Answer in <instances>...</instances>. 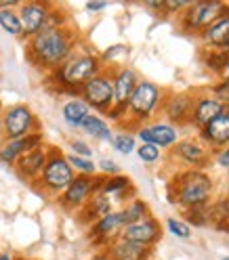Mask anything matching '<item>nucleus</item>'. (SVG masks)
I'll use <instances>...</instances> for the list:
<instances>
[{
    "instance_id": "f257e3e1",
    "label": "nucleus",
    "mask_w": 229,
    "mask_h": 260,
    "mask_svg": "<svg viewBox=\"0 0 229 260\" xmlns=\"http://www.w3.org/2000/svg\"><path fill=\"white\" fill-rule=\"evenodd\" d=\"M74 34L68 27H44L30 38L27 57L42 70L55 72L74 55Z\"/></svg>"
},
{
    "instance_id": "f03ea898",
    "label": "nucleus",
    "mask_w": 229,
    "mask_h": 260,
    "mask_svg": "<svg viewBox=\"0 0 229 260\" xmlns=\"http://www.w3.org/2000/svg\"><path fill=\"white\" fill-rule=\"evenodd\" d=\"M212 193V178L202 170H187L175 176L170 183L168 198L173 204H181L185 210L208 204V198Z\"/></svg>"
},
{
    "instance_id": "7ed1b4c3",
    "label": "nucleus",
    "mask_w": 229,
    "mask_h": 260,
    "mask_svg": "<svg viewBox=\"0 0 229 260\" xmlns=\"http://www.w3.org/2000/svg\"><path fill=\"white\" fill-rule=\"evenodd\" d=\"M99 72H101V59L97 55L84 53V55H72L53 72V78L63 90L80 94V88Z\"/></svg>"
},
{
    "instance_id": "20e7f679",
    "label": "nucleus",
    "mask_w": 229,
    "mask_h": 260,
    "mask_svg": "<svg viewBox=\"0 0 229 260\" xmlns=\"http://www.w3.org/2000/svg\"><path fill=\"white\" fill-rule=\"evenodd\" d=\"M74 170L72 166L68 164L65 155L59 151V149H51L46 155V164H44V170L40 174V178L36 183H40V187L46 191V193H63L68 189V185L74 181Z\"/></svg>"
},
{
    "instance_id": "39448f33",
    "label": "nucleus",
    "mask_w": 229,
    "mask_h": 260,
    "mask_svg": "<svg viewBox=\"0 0 229 260\" xmlns=\"http://www.w3.org/2000/svg\"><path fill=\"white\" fill-rule=\"evenodd\" d=\"M229 11V7L219 0H206V3H191L187 11L181 15V27L187 34H202V31L215 23L219 17Z\"/></svg>"
},
{
    "instance_id": "423d86ee",
    "label": "nucleus",
    "mask_w": 229,
    "mask_h": 260,
    "mask_svg": "<svg viewBox=\"0 0 229 260\" xmlns=\"http://www.w3.org/2000/svg\"><path fill=\"white\" fill-rule=\"evenodd\" d=\"M162 103V90L154 82H139L126 103V113H130L137 122L152 118V113Z\"/></svg>"
},
{
    "instance_id": "0eeeda50",
    "label": "nucleus",
    "mask_w": 229,
    "mask_h": 260,
    "mask_svg": "<svg viewBox=\"0 0 229 260\" xmlns=\"http://www.w3.org/2000/svg\"><path fill=\"white\" fill-rule=\"evenodd\" d=\"M3 133L7 141L38 133V120L27 105H13L3 113Z\"/></svg>"
},
{
    "instance_id": "6e6552de",
    "label": "nucleus",
    "mask_w": 229,
    "mask_h": 260,
    "mask_svg": "<svg viewBox=\"0 0 229 260\" xmlns=\"http://www.w3.org/2000/svg\"><path fill=\"white\" fill-rule=\"evenodd\" d=\"M80 94H82V101L101 111L107 113L113 107V84H111V76L105 72H99L95 78H91L89 82L80 88Z\"/></svg>"
},
{
    "instance_id": "1a4fd4ad",
    "label": "nucleus",
    "mask_w": 229,
    "mask_h": 260,
    "mask_svg": "<svg viewBox=\"0 0 229 260\" xmlns=\"http://www.w3.org/2000/svg\"><path fill=\"white\" fill-rule=\"evenodd\" d=\"M51 11H53L51 3H21L17 15L21 21L23 36L32 38V36H36L40 29H44Z\"/></svg>"
},
{
    "instance_id": "9d476101",
    "label": "nucleus",
    "mask_w": 229,
    "mask_h": 260,
    "mask_svg": "<svg viewBox=\"0 0 229 260\" xmlns=\"http://www.w3.org/2000/svg\"><path fill=\"white\" fill-rule=\"evenodd\" d=\"M160 237H162V226L152 216H147V218H143L139 222L122 226V233H120V239L133 241V243L147 246V248H152V243H156Z\"/></svg>"
},
{
    "instance_id": "9b49d317",
    "label": "nucleus",
    "mask_w": 229,
    "mask_h": 260,
    "mask_svg": "<svg viewBox=\"0 0 229 260\" xmlns=\"http://www.w3.org/2000/svg\"><path fill=\"white\" fill-rule=\"evenodd\" d=\"M91 198H93V176L78 174L68 185V189L61 193L59 202H61L63 208H68V210H78V208H82Z\"/></svg>"
},
{
    "instance_id": "f8f14e48",
    "label": "nucleus",
    "mask_w": 229,
    "mask_h": 260,
    "mask_svg": "<svg viewBox=\"0 0 229 260\" xmlns=\"http://www.w3.org/2000/svg\"><path fill=\"white\" fill-rule=\"evenodd\" d=\"M122 218L120 212H109L105 216H101L99 220H95L91 226V239L97 246H107V243H113L120 233H122Z\"/></svg>"
},
{
    "instance_id": "ddd939ff",
    "label": "nucleus",
    "mask_w": 229,
    "mask_h": 260,
    "mask_svg": "<svg viewBox=\"0 0 229 260\" xmlns=\"http://www.w3.org/2000/svg\"><path fill=\"white\" fill-rule=\"evenodd\" d=\"M111 84H113V107H124L133 94L135 86L139 84L137 74L130 68H118L111 74Z\"/></svg>"
},
{
    "instance_id": "4468645a",
    "label": "nucleus",
    "mask_w": 229,
    "mask_h": 260,
    "mask_svg": "<svg viewBox=\"0 0 229 260\" xmlns=\"http://www.w3.org/2000/svg\"><path fill=\"white\" fill-rule=\"evenodd\" d=\"M137 137L147 143V145H156V147H170V145H177V139H179V133L177 128L170 126V124H150V126H141L137 130Z\"/></svg>"
},
{
    "instance_id": "2eb2a0df",
    "label": "nucleus",
    "mask_w": 229,
    "mask_h": 260,
    "mask_svg": "<svg viewBox=\"0 0 229 260\" xmlns=\"http://www.w3.org/2000/svg\"><path fill=\"white\" fill-rule=\"evenodd\" d=\"M38 147H42V133H34V135L23 137V139L7 141L3 147H0V161H5V164H15L23 153H27L32 149H38Z\"/></svg>"
},
{
    "instance_id": "dca6fc26",
    "label": "nucleus",
    "mask_w": 229,
    "mask_h": 260,
    "mask_svg": "<svg viewBox=\"0 0 229 260\" xmlns=\"http://www.w3.org/2000/svg\"><path fill=\"white\" fill-rule=\"evenodd\" d=\"M200 130L202 141H206L210 147H229V107Z\"/></svg>"
},
{
    "instance_id": "f3484780",
    "label": "nucleus",
    "mask_w": 229,
    "mask_h": 260,
    "mask_svg": "<svg viewBox=\"0 0 229 260\" xmlns=\"http://www.w3.org/2000/svg\"><path fill=\"white\" fill-rule=\"evenodd\" d=\"M46 155H48V151L44 147H38V149H32V151L23 153L17 161H15L17 174L21 178H27V181H38L42 170H44V164H46Z\"/></svg>"
},
{
    "instance_id": "a211bd4d",
    "label": "nucleus",
    "mask_w": 229,
    "mask_h": 260,
    "mask_svg": "<svg viewBox=\"0 0 229 260\" xmlns=\"http://www.w3.org/2000/svg\"><path fill=\"white\" fill-rule=\"evenodd\" d=\"M223 111H225V105H221L217 99H212V96H195L189 122L195 124L198 128H204L208 122H212Z\"/></svg>"
},
{
    "instance_id": "6ab92c4d",
    "label": "nucleus",
    "mask_w": 229,
    "mask_h": 260,
    "mask_svg": "<svg viewBox=\"0 0 229 260\" xmlns=\"http://www.w3.org/2000/svg\"><path fill=\"white\" fill-rule=\"evenodd\" d=\"M193 103H195V96H189V94H173L170 99L164 101V107H162V109H164V116L170 122L185 124L191 118Z\"/></svg>"
},
{
    "instance_id": "aec40b11",
    "label": "nucleus",
    "mask_w": 229,
    "mask_h": 260,
    "mask_svg": "<svg viewBox=\"0 0 229 260\" xmlns=\"http://www.w3.org/2000/svg\"><path fill=\"white\" fill-rule=\"evenodd\" d=\"M109 256L111 260H150L152 248L139 246V243L126 241V239H116L109 246Z\"/></svg>"
},
{
    "instance_id": "412c9836",
    "label": "nucleus",
    "mask_w": 229,
    "mask_h": 260,
    "mask_svg": "<svg viewBox=\"0 0 229 260\" xmlns=\"http://www.w3.org/2000/svg\"><path fill=\"white\" fill-rule=\"evenodd\" d=\"M175 155H179L183 161H187L191 166H202L208 159V149L204 145H200L198 141L185 139V141H179L175 145Z\"/></svg>"
},
{
    "instance_id": "4be33fe9",
    "label": "nucleus",
    "mask_w": 229,
    "mask_h": 260,
    "mask_svg": "<svg viewBox=\"0 0 229 260\" xmlns=\"http://www.w3.org/2000/svg\"><path fill=\"white\" fill-rule=\"evenodd\" d=\"M202 40L212 46V48H221L225 44V40L229 38V11L223 15V17H219L215 23H210L204 31H202Z\"/></svg>"
},
{
    "instance_id": "5701e85b",
    "label": "nucleus",
    "mask_w": 229,
    "mask_h": 260,
    "mask_svg": "<svg viewBox=\"0 0 229 260\" xmlns=\"http://www.w3.org/2000/svg\"><path fill=\"white\" fill-rule=\"evenodd\" d=\"M111 212V200L107 198V195H101V193H95L93 198L82 206V220L87 222H95L99 220L101 216L109 214Z\"/></svg>"
},
{
    "instance_id": "b1692460",
    "label": "nucleus",
    "mask_w": 229,
    "mask_h": 260,
    "mask_svg": "<svg viewBox=\"0 0 229 260\" xmlns=\"http://www.w3.org/2000/svg\"><path fill=\"white\" fill-rule=\"evenodd\" d=\"M61 116H63L65 124H70L72 128H82L84 120L91 116V107L82 99H72L63 105Z\"/></svg>"
},
{
    "instance_id": "393cba45",
    "label": "nucleus",
    "mask_w": 229,
    "mask_h": 260,
    "mask_svg": "<svg viewBox=\"0 0 229 260\" xmlns=\"http://www.w3.org/2000/svg\"><path fill=\"white\" fill-rule=\"evenodd\" d=\"M126 191H128V193H133L135 189H133V181H130L128 176H122V174L105 176V178H103V183H101V189H99L101 195H107V198H109V195H118L120 200L126 195Z\"/></svg>"
},
{
    "instance_id": "a878e982",
    "label": "nucleus",
    "mask_w": 229,
    "mask_h": 260,
    "mask_svg": "<svg viewBox=\"0 0 229 260\" xmlns=\"http://www.w3.org/2000/svg\"><path fill=\"white\" fill-rule=\"evenodd\" d=\"M150 216V206H147L143 200H130L122 210H120V218H122V224H133V222H139L143 218Z\"/></svg>"
},
{
    "instance_id": "bb28decb",
    "label": "nucleus",
    "mask_w": 229,
    "mask_h": 260,
    "mask_svg": "<svg viewBox=\"0 0 229 260\" xmlns=\"http://www.w3.org/2000/svg\"><path fill=\"white\" fill-rule=\"evenodd\" d=\"M82 130H84L87 135H91V137H95V139H99V141H111V139H113V135H111L109 126L105 124V120L99 118V116H93V113L84 120Z\"/></svg>"
},
{
    "instance_id": "cd10ccee",
    "label": "nucleus",
    "mask_w": 229,
    "mask_h": 260,
    "mask_svg": "<svg viewBox=\"0 0 229 260\" xmlns=\"http://www.w3.org/2000/svg\"><path fill=\"white\" fill-rule=\"evenodd\" d=\"M0 27H3L11 36H23L19 15H17V11H13V9L0 11Z\"/></svg>"
},
{
    "instance_id": "c85d7f7f",
    "label": "nucleus",
    "mask_w": 229,
    "mask_h": 260,
    "mask_svg": "<svg viewBox=\"0 0 229 260\" xmlns=\"http://www.w3.org/2000/svg\"><path fill=\"white\" fill-rule=\"evenodd\" d=\"M65 159H68V164L72 166V170H76L78 174H84V176H95L97 172V166L93 164L91 159H84V157H78V155H65Z\"/></svg>"
},
{
    "instance_id": "c756f323",
    "label": "nucleus",
    "mask_w": 229,
    "mask_h": 260,
    "mask_svg": "<svg viewBox=\"0 0 229 260\" xmlns=\"http://www.w3.org/2000/svg\"><path fill=\"white\" fill-rule=\"evenodd\" d=\"M227 59H229V57H227L225 53L217 51V48H210V53L204 57V65H206L210 72H217V74L221 76V72H223V68H225Z\"/></svg>"
},
{
    "instance_id": "7c9ffc66",
    "label": "nucleus",
    "mask_w": 229,
    "mask_h": 260,
    "mask_svg": "<svg viewBox=\"0 0 229 260\" xmlns=\"http://www.w3.org/2000/svg\"><path fill=\"white\" fill-rule=\"evenodd\" d=\"M185 214H187V220L193 222V226H204L210 222L208 220V204L189 208V210H185Z\"/></svg>"
},
{
    "instance_id": "2f4dec72",
    "label": "nucleus",
    "mask_w": 229,
    "mask_h": 260,
    "mask_svg": "<svg viewBox=\"0 0 229 260\" xmlns=\"http://www.w3.org/2000/svg\"><path fill=\"white\" fill-rule=\"evenodd\" d=\"M113 143V147H116V151L128 155V153H133L135 151V137L133 135H126V133H120L111 139Z\"/></svg>"
},
{
    "instance_id": "473e14b6",
    "label": "nucleus",
    "mask_w": 229,
    "mask_h": 260,
    "mask_svg": "<svg viewBox=\"0 0 229 260\" xmlns=\"http://www.w3.org/2000/svg\"><path fill=\"white\" fill-rule=\"evenodd\" d=\"M166 226H168V231H170L175 237H179V239H189V235H191L189 224L183 222V220H179V218H175V216H170V218L166 220Z\"/></svg>"
},
{
    "instance_id": "72a5a7b5",
    "label": "nucleus",
    "mask_w": 229,
    "mask_h": 260,
    "mask_svg": "<svg viewBox=\"0 0 229 260\" xmlns=\"http://www.w3.org/2000/svg\"><path fill=\"white\" fill-rule=\"evenodd\" d=\"M137 155L141 161H147V164H154V161L160 159V149L156 147V145H147L143 143L141 147H137Z\"/></svg>"
},
{
    "instance_id": "f704fd0d",
    "label": "nucleus",
    "mask_w": 229,
    "mask_h": 260,
    "mask_svg": "<svg viewBox=\"0 0 229 260\" xmlns=\"http://www.w3.org/2000/svg\"><path fill=\"white\" fill-rule=\"evenodd\" d=\"M212 99H217L221 105L229 107V82L227 80H221L217 86H212Z\"/></svg>"
},
{
    "instance_id": "c9c22d12",
    "label": "nucleus",
    "mask_w": 229,
    "mask_h": 260,
    "mask_svg": "<svg viewBox=\"0 0 229 260\" xmlns=\"http://www.w3.org/2000/svg\"><path fill=\"white\" fill-rule=\"evenodd\" d=\"M70 149H72V155L84 157V159H91V155H93V149L89 147L87 143H82V141H72L70 143Z\"/></svg>"
},
{
    "instance_id": "e433bc0d",
    "label": "nucleus",
    "mask_w": 229,
    "mask_h": 260,
    "mask_svg": "<svg viewBox=\"0 0 229 260\" xmlns=\"http://www.w3.org/2000/svg\"><path fill=\"white\" fill-rule=\"evenodd\" d=\"M126 46L124 44H116V46H109L107 51L101 55V61H111V59H116L118 55H126Z\"/></svg>"
},
{
    "instance_id": "4c0bfd02",
    "label": "nucleus",
    "mask_w": 229,
    "mask_h": 260,
    "mask_svg": "<svg viewBox=\"0 0 229 260\" xmlns=\"http://www.w3.org/2000/svg\"><path fill=\"white\" fill-rule=\"evenodd\" d=\"M162 5H164V11L166 13H173V11H181V9H187L191 3H187V0H162Z\"/></svg>"
},
{
    "instance_id": "58836bf2",
    "label": "nucleus",
    "mask_w": 229,
    "mask_h": 260,
    "mask_svg": "<svg viewBox=\"0 0 229 260\" xmlns=\"http://www.w3.org/2000/svg\"><path fill=\"white\" fill-rule=\"evenodd\" d=\"M99 168H101V172H103V174H109V176L120 174V168H118V164H116L113 159H101Z\"/></svg>"
},
{
    "instance_id": "ea45409f",
    "label": "nucleus",
    "mask_w": 229,
    "mask_h": 260,
    "mask_svg": "<svg viewBox=\"0 0 229 260\" xmlns=\"http://www.w3.org/2000/svg\"><path fill=\"white\" fill-rule=\"evenodd\" d=\"M217 164H219L221 168H229V147H225V149L219 153V157H217Z\"/></svg>"
},
{
    "instance_id": "a19ab883",
    "label": "nucleus",
    "mask_w": 229,
    "mask_h": 260,
    "mask_svg": "<svg viewBox=\"0 0 229 260\" xmlns=\"http://www.w3.org/2000/svg\"><path fill=\"white\" fill-rule=\"evenodd\" d=\"M107 5L105 3H87V11H91V13H97V11H103Z\"/></svg>"
},
{
    "instance_id": "79ce46f5",
    "label": "nucleus",
    "mask_w": 229,
    "mask_h": 260,
    "mask_svg": "<svg viewBox=\"0 0 229 260\" xmlns=\"http://www.w3.org/2000/svg\"><path fill=\"white\" fill-rule=\"evenodd\" d=\"M215 226H217L219 231H223V233H229V218H227V220H221V222H217Z\"/></svg>"
},
{
    "instance_id": "37998d69",
    "label": "nucleus",
    "mask_w": 229,
    "mask_h": 260,
    "mask_svg": "<svg viewBox=\"0 0 229 260\" xmlns=\"http://www.w3.org/2000/svg\"><path fill=\"white\" fill-rule=\"evenodd\" d=\"M93 260H111V256H109V250H107V252H99L97 256H93Z\"/></svg>"
},
{
    "instance_id": "c03bdc74",
    "label": "nucleus",
    "mask_w": 229,
    "mask_h": 260,
    "mask_svg": "<svg viewBox=\"0 0 229 260\" xmlns=\"http://www.w3.org/2000/svg\"><path fill=\"white\" fill-rule=\"evenodd\" d=\"M221 80H227V82H229V59H227V63H225L223 72H221Z\"/></svg>"
},
{
    "instance_id": "a18cd8bd",
    "label": "nucleus",
    "mask_w": 229,
    "mask_h": 260,
    "mask_svg": "<svg viewBox=\"0 0 229 260\" xmlns=\"http://www.w3.org/2000/svg\"><path fill=\"white\" fill-rule=\"evenodd\" d=\"M217 51H221V53H225V55H227V57H229V38H227V40H225V44H223V46H221V48H217Z\"/></svg>"
},
{
    "instance_id": "49530a36",
    "label": "nucleus",
    "mask_w": 229,
    "mask_h": 260,
    "mask_svg": "<svg viewBox=\"0 0 229 260\" xmlns=\"http://www.w3.org/2000/svg\"><path fill=\"white\" fill-rule=\"evenodd\" d=\"M5 137V133H3V113H0V139Z\"/></svg>"
},
{
    "instance_id": "de8ad7c7",
    "label": "nucleus",
    "mask_w": 229,
    "mask_h": 260,
    "mask_svg": "<svg viewBox=\"0 0 229 260\" xmlns=\"http://www.w3.org/2000/svg\"><path fill=\"white\" fill-rule=\"evenodd\" d=\"M0 260H13L9 254H0Z\"/></svg>"
},
{
    "instance_id": "09e8293b",
    "label": "nucleus",
    "mask_w": 229,
    "mask_h": 260,
    "mask_svg": "<svg viewBox=\"0 0 229 260\" xmlns=\"http://www.w3.org/2000/svg\"><path fill=\"white\" fill-rule=\"evenodd\" d=\"M223 260H229V256H227V258H223Z\"/></svg>"
},
{
    "instance_id": "8fccbe9b",
    "label": "nucleus",
    "mask_w": 229,
    "mask_h": 260,
    "mask_svg": "<svg viewBox=\"0 0 229 260\" xmlns=\"http://www.w3.org/2000/svg\"><path fill=\"white\" fill-rule=\"evenodd\" d=\"M19 260H25V258H19Z\"/></svg>"
}]
</instances>
